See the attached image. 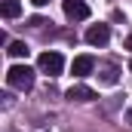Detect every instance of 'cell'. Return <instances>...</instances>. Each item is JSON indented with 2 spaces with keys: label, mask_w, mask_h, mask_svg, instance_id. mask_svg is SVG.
<instances>
[{
  "label": "cell",
  "mask_w": 132,
  "mask_h": 132,
  "mask_svg": "<svg viewBox=\"0 0 132 132\" xmlns=\"http://www.w3.org/2000/svg\"><path fill=\"white\" fill-rule=\"evenodd\" d=\"M37 68H40L46 77H59V74L65 71V59H62V52H43V55L37 59Z\"/></svg>",
  "instance_id": "obj_2"
},
{
  "label": "cell",
  "mask_w": 132,
  "mask_h": 132,
  "mask_svg": "<svg viewBox=\"0 0 132 132\" xmlns=\"http://www.w3.org/2000/svg\"><path fill=\"white\" fill-rule=\"evenodd\" d=\"M34 6H46V3H49V0H31Z\"/></svg>",
  "instance_id": "obj_11"
},
{
  "label": "cell",
  "mask_w": 132,
  "mask_h": 132,
  "mask_svg": "<svg viewBox=\"0 0 132 132\" xmlns=\"http://www.w3.org/2000/svg\"><path fill=\"white\" fill-rule=\"evenodd\" d=\"M6 52H9V55H12V59H25V55H28V46H25V43H22V40H12V43H9V49H6Z\"/></svg>",
  "instance_id": "obj_8"
},
{
  "label": "cell",
  "mask_w": 132,
  "mask_h": 132,
  "mask_svg": "<svg viewBox=\"0 0 132 132\" xmlns=\"http://www.w3.org/2000/svg\"><path fill=\"white\" fill-rule=\"evenodd\" d=\"M71 71H74V77H86V74L95 71V59H92V55H77V59L71 62Z\"/></svg>",
  "instance_id": "obj_5"
},
{
  "label": "cell",
  "mask_w": 132,
  "mask_h": 132,
  "mask_svg": "<svg viewBox=\"0 0 132 132\" xmlns=\"http://www.w3.org/2000/svg\"><path fill=\"white\" fill-rule=\"evenodd\" d=\"M101 80H104V83H117V71H114V65H108V68H104Z\"/></svg>",
  "instance_id": "obj_9"
},
{
  "label": "cell",
  "mask_w": 132,
  "mask_h": 132,
  "mask_svg": "<svg viewBox=\"0 0 132 132\" xmlns=\"http://www.w3.org/2000/svg\"><path fill=\"white\" fill-rule=\"evenodd\" d=\"M126 49L132 52V31H129V37H126Z\"/></svg>",
  "instance_id": "obj_10"
},
{
  "label": "cell",
  "mask_w": 132,
  "mask_h": 132,
  "mask_svg": "<svg viewBox=\"0 0 132 132\" xmlns=\"http://www.w3.org/2000/svg\"><path fill=\"white\" fill-rule=\"evenodd\" d=\"M0 12H3V19H19V15H22V3H19V0H3Z\"/></svg>",
  "instance_id": "obj_7"
},
{
  "label": "cell",
  "mask_w": 132,
  "mask_h": 132,
  "mask_svg": "<svg viewBox=\"0 0 132 132\" xmlns=\"http://www.w3.org/2000/svg\"><path fill=\"white\" fill-rule=\"evenodd\" d=\"M68 98H71V101H92V98H95V92H92L89 86L77 83V86H71V89H68Z\"/></svg>",
  "instance_id": "obj_6"
},
{
  "label": "cell",
  "mask_w": 132,
  "mask_h": 132,
  "mask_svg": "<svg viewBox=\"0 0 132 132\" xmlns=\"http://www.w3.org/2000/svg\"><path fill=\"white\" fill-rule=\"evenodd\" d=\"M111 40V28L108 25H92L89 31H86V43L89 46H104Z\"/></svg>",
  "instance_id": "obj_3"
},
{
  "label": "cell",
  "mask_w": 132,
  "mask_h": 132,
  "mask_svg": "<svg viewBox=\"0 0 132 132\" xmlns=\"http://www.w3.org/2000/svg\"><path fill=\"white\" fill-rule=\"evenodd\" d=\"M6 83L12 86V89H31L34 86V71L28 65H12L9 71H6Z\"/></svg>",
  "instance_id": "obj_1"
},
{
  "label": "cell",
  "mask_w": 132,
  "mask_h": 132,
  "mask_svg": "<svg viewBox=\"0 0 132 132\" xmlns=\"http://www.w3.org/2000/svg\"><path fill=\"white\" fill-rule=\"evenodd\" d=\"M65 15L74 22H83V19H89V6L83 0H65Z\"/></svg>",
  "instance_id": "obj_4"
},
{
  "label": "cell",
  "mask_w": 132,
  "mask_h": 132,
  "mask_svg": "<svg viewBox=\"0 0 132 132\" xmlns=\"http://www.w3.org/2000/svg\"><path fill=\"white\" fill-rule=\"evenodd\" d=\"M129 71H132V65H129Z\"/></svg>",
  "instance_id": "obj_12"
}]
</instances>
